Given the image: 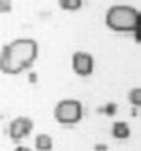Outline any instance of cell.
<instances>
[{
	"mask_svg": "<svg viewBox=\"0 0 141 151\" xmlns=\"http://www.w3.org/2000/svg\"><path fill=\"white\" fill-rule=\"evenodd\" d=\"M38 55V44L32 38H17L2 47L0 68L4 74H19L34 63Z\"/></svg>",
	"mask_w": 141,
	"mask_h": 151,
	"instance_id": "cell-1",
	"label": "cell"
},
{
	"mask_svg": "<svg viewBox=\"0 0 141 151\" xmlns=\"http://www.w3.org/2000/svg\"><path fill=\"white\" fill-rule=\"evenodd\" d=\"M107 27L119 32H135L141 27V12L130 4H115L105 13Z\"/></svg>",
	"mask_w": 141,
	"mask_h": 151,
	"instance_id": "cell-2",
	"label": "cell"
},
{
	"mask_svg": "<svg viewBox=\"0 0 141 151\" xmlns=\"http://www.w3.org/2000/svg\"><path fill=\"white\" fill-rule=\"evenodd\" d=\"M83 117V104L75 98H64L55 106V119L62 125H75Z\"/></svg>",
	"mask_w": 141,
	"mask_h": 151,
	"instance_id": "cell-3",
	"label": "cell"
},
{
	"mask_svg": "<svg viewBox=\"0 0 141 151\" xmlns=\"http://www.w3.org/2000/svg\"><path fill=\"white\" fill-rule=\"evenodd\" d=\"M32 129H34L32 119H30V117L21 115V117H15V119L9 123L8 134H9V138H11V140H21V138H25Z\"/></svg>",
	"mask_w": 141,
	"mask_h": 151,
	"instance_id": "cell-4",
	"label": "cell"
},
{
	"mask_svg": "<svg viewBox=\"0 0 141 151\" xmlns=\"http://www.w3.org/2000/svg\"><path fill=\"white\" fill-rule=\"evenodd\" d=\"M72 64H73V70L79 76H90L94 70V59L87 51H75L72 57Z\"/></svg>",
	"mask_w": 141,
	"mask_h": 151,
	"instance_id": "cell-5",
	"label": "cell"
},
{
	"mask_svg": "<svg viewBox=\"0 0 141 151\" xmlns=\"http://www.w3.org/2000/svg\"><path fill=\"white\" fill-rule=\"evenodd\" d=\"M111 134L115 136V138H119V140H126L130 136V127H128V123H124V121H115L113 123V127H111Z\"/></svg>",
	"mask_w": 141,
	"mask_h": 151,
	"instance_id": "cell-6",
	"label": "cell"
},
{
	"mask_svg": "<svg viewBox=\"0 0 141 151\" xmlns=\"http://www.w3.org/2000/svg\"><path fill=\"white\" fill-rule=\"evenodd\" d=\"M34 145L38 151H49L53 147V140H51L49 134H38L36 140H34Z\"/></svg>",
	"mask_w": 141,
	"mask_h": 151,
	"instance_id": "cell-7",
	"label": "cell"
},
{
	"mask_svg": "<svg viewBox=\"0 0 141 151\" xmlns=\"http://www.w3.org/2000/svg\"><path fill=\"white\" fill-rule=\"evenodd\" d=\"M128 98L134 106H141V87H135L128 93Z\"/></svg>",
	"mask_w": 141,
	"mask_h": 151,
	"instance_id": "cell-8",
	"label": "cell"
},
{
	"mask_svg": "<svg viewBox=\"0 0 141 151\" xmlns=\"http://www.w3.org/2000/svg\"><path fill=\"white\" fill-rule=\"evenodd\" d=\"M83 6L81 0H60V8L64 9H79Z\"/></svg>",
	"mask_w": 141,
	"mask_h": 151,
	"instance_id": "cell-9",
	"label": "cell"
},
{
	"mask_svg": "<svg viewBox=\"0 0 141 151\" xmlns=\"http://www.w3.org/2000/svg\"><path fill=\"white\" fill-rule=\"evenodd\" d=\"M100 111L107 113V115H115V111H117V104L109 102V104H105V106H103V108H100Z\"/></svg>",
	"mask_w": 141,
	"mask_h": 151,
	"instance_id": "cell-10",
	"label": "cell"
},
{
	"mask_svg": "<svg viewBox=\"0 0 141 151\" xmlns=\"http://www.w3.org/2000/svg\"><path fill=\"white\" fill-rule=\"evenodd\" d=\"M94 149H96V151H105L107 149V144H96V145H94Z\"/></svg>",
	"mask_w": 141,
	"mask_h": 151,
	"instance_id": "cell-11",
	"label": "cell"
},
{
	"mask_svg": "<svg viewBox=\"0 0 141 151\" xmlns=\"http://www.w3.org/2000/svg\"><path fill=\"white\" fill-rule=\"evenodd\" d=\"M36 79H38V74H34V72L28 74V81H30V83H36Z\"/></svg>",
	"mask_w": 141,
	"mask_h": 151,
	"instance_id": "cell-12",
	"label": "cell"
},
{
	"mask_svg": "<svg viewBox=\"0 0 141 151\" xmlns=\"http://www.w3.org/2000/svg\"><path fill=\"white\" fill-rule=\"evenodd\" d=\"M13 151H32V149L28 147V145H17V147L13 149Z\"/></svg>",
	"mask_w": 141,
	"mask_h": 151,
	"instance_id": "cell-13",
	"label": "cell"
},
{
	"mask_svg": "<svg viewBox=\"0 0 141 151\" xmlns=\"http://www.w3.org/2000/svg\"><path fill=\"white\" fill-rule=\"evenodd\" d=\"M134 36H135V40H137V42H139V44H141V27H139V28H137V30H135V32H134Z\"/></svg>",
	"mask_w": 141,
	"mask_h": 151,
	"instance_id": "cell-14",
	"label": "cell"
}]
</instances>
